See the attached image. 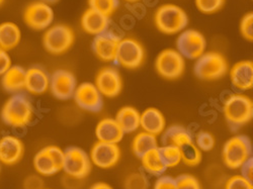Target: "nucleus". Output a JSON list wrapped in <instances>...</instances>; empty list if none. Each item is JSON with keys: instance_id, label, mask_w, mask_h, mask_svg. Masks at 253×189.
<instances>
[{"instance_id": "obj_1", "label": "nucleus", "mask_w": 253, "mask_h": 189, "mask_svg": "<svg viewBox=\"0 0 253 189\" xmlns=\"http://www.w3.org/2000/svg\"><path fill=\"white\" fill-rule=\"evenodd\" d=\"M35 110L30 97L23 93L11 94L0 111L2 122L12 129H25L34 119Z\"/></svg>"}, {"instance_id": "obj_2", "label": "nucleus", "mask_w": 253, "mask_h": 189, "mask_svg": "<svg viewBox=\"0 0 253 189\" xmlns=\"http://www.w3.org/2000/svg\"><path fill=\"white\" fill-rule=\"evenodd\" d=\"M223 113L232 129H239L252 119V100L243 94H232L224 101Z\"/></svg>"}, {"instance_id": "obj_3", "label": "nucleus", "mask_w": 253, "mask_h": 189, "mask_svg": "<svg viewBox=\"0 0 253 189\" xmlns=\"http://www.w3.org/2000/svg\"><path fill=\"white\" fill-rule=\"evenodd\" d=\"M154 23L161 33L174 35L185 29L188 17L181 7L175 4H163L155 12Z\"/></svg>"}, {"instance_id": "obj_4", "label": "nucleus", "mask_w": 253, "mask_h": 189, "mask_svg": "<svg viewBox=\"0 0 253 189\" xmlns=\"http://www.w3.org/2000/svg\"><path fill=\"white\" fill-rule=\"evenodd\" d=\"M252 155L251 141L247 136L238 135L229 139L223 147V162L229 169H239Z\"/></svg>"}, {"instance_id": "obj_5", "label": "nucleus", "mask_w": 253, "mask_h": 189, "mask_svg": "<svg viewBox=\"0 0 253 189\" xmlns=\"http://www.w3.org/2000/svg\"><path fill=\"white\" fill-rule=\"evenodd\" d=\"M75 35L66 25L57 24L49 27L43 36V46L52 55H62L73 46Z\"/></svg>"}, {"instance_id": "obj_6", "label": "nucleus", "mask_w": 253, "mask_h": 189, "mask_svg": "<svg viewBox=\"0 0 253 189\" xmlns=\"http://www.w3.org/2000/svg\"><path fill=\"white\" fill-rule=\"evenodd\" d=\"M194 71L197 77L202 80L214 81L226 75L228 63L220 53L207 52L197 59Z\"/></svg>"}, {"instance_id": "obj_7", "label": "nucleus", "mask_w": 253, "mask_h": 189, "mask_svg": "<svg viewBox=\"0 0 253 189\" xmlns=\"http://www.w3.org/2000/svg\"><path fill=\"white\" fill-rule=\"evenodd\" d=\"M64 151L59 147L50 145L37 152L33 165L36 172L41 176H52L63 170Z\"/></svg>"}, {"instance_id": "obj_8", "label": "nucleus", "mask_w": 253, "mask_h": 189, "mask_svg": "<svg viewBox=\"0 0 253 189\" xmlns=\"http://www.w3.org/2000/svg\"><path fill=\"white\" fill-rule=\"evenodd\" d=\"M55 13L51 5L43 1H34L24 10L23 18L28 28L33 31H46L52 26Z\"/></svg>"}, {"instance_id": "obj_9", "label": "nucleus", "mask_w": 253, "mask_h": 189, "mask_svg": "<svg viewBox=\"0 0 253 189\" xmlns=\"http://www.w3.org/2000/svg\"><path fill=\"white\" fill-rule=\"evenodd\" d=\"M63 170L71 178H85L91 170L90 158L85 151L78 147H70L64 151Z\"/></svg>"}, {"instance_id": "obj_10", "label": "nucleus", "mask_w": 253, "mask_h": 189, "mask_svg": "<svg viewBox=\"0 0 253 189\" xmlns=\"http://www.w3.org/2000/svg\"><path fill=\"white\" fill-rule=\"evenodd\" d=\"M155 69L164 79H178L182 76L185 69L184 58L177 52V50H164L158 55L155 61Z\"/></svg>"}, {"instance_id": "obj_11", "label": "nucleus", "mask_w": 253, "mask_h": 189, "mask_svg": "<svg viewBox=\"0 0 253 189\" xmlns=\"http://www.w3.org/2000/svg\"><path fill=\"white\" fill-rule=\"evenodd\" d=\"M145 59V50L141 43L135 38H121L118 47L116 62L126 69L139 68Z\"/></svg>"}, {"instance_id": "obj_12", "label": "nucleus", "mask_w": 253, "mask_h": 189, "mask_svg": "<svg viewBox=\"0 0 253 189\" xmlns=\"http://www.w3.org/2000/svg\"><path fill=\"white\" fill-rule=\"evenodd\" d=\"M176 48L183 58L197 60L205 53L207 40L199 31L185 30L181 32L176 39Z\"/></svg>"}, {"instance_id": "obj_13", "label": "nucleus", "mask_w": 253, "mask_h": 189, "mask_svg": "<svg viewBox=\"0 0 253 189\" xmlns=\"http://www.w3.org/2000/svg\"><path fill=\"white\" fill-rule=\"evenodd\" d=\"M73 97L77 106L84 111L99 113L103 108L102 95L90 82H84L77 86Z\"/></svg>"}, {"instance_id": "obj_14", "label": "nucleus", "mask_w": 253, "mask_h": 189, "mask_svg": "<svg viewBox=\"0 0 253 189\" xmlns=\"http://www.w3.org/2000/svg\"><path fill=\"white\" fill-rule=\"evenodd\" d=\"M77 87L76 78L73 73L68 70L59 69L50 76V86L54 97L60 100H67L73 97Z\"/></svg>"}, {"instance_id": "obj_15", "label": "nucleus", "mask_w": 253, "mask_h": 189, "mask_svg": "<svg viewBox=\"0 0 253 189\" xmlns=\"http://www.w3.org/2000/svg\"><path fill=\"white\" fill-rule=\"evenodd\" d=\"M90 161L101 169H110L116 166L121 158V149L118 144L97 142L90 151Z\"/></svg>"}, {"instance_id": "obj_16", "label": "nucleus", "mask_w": 253, "mask_h": 189, "mask_svg": "<svg viewBox=\"0 0 253 189\" xmlns=\"http://www.w3.org/2000/svg\"><path fill=\"white\" fill-rule=\"evenodd\" d=\"M94 85L102 96L117 97L123 88L122 77L117 69L104 67L96 74Z\"/></svg>"}, {"instance_id": "obj_17", "label": "nucleus", "mask_w": 253, "mask_h": 189, "mask_svg": "<svg viewBox=\"0 0 253 189\" xmlns=\"http://www.w3.org/2000/svg\"><path fill=\"white\" fill-rule=\"evenodd\" d=\"M25 155V144L18 137L5 135L0 138V164L13 166L22 161Z\"/></svg>"}, {"instance_id": "obj_18", "label": "nucleus", "mask_w": 253, "mask_h": 189, "mask_svg": "<svg viewBox=\"0 0 253 189\" xmlns=\"http://www.w3.org/2000/svg\"><path fill=\"white\" fill-rule=\"evenodd\" d=\"M120 40L118 35L109 31L97 35L92 41L93 53L103 62H116Z\"/></svg>"}, {"instance_id": "obj_19", "label": "nucleus", "mask_w": 253, "mask_h": 189, "mask_svg": "<svg viewBox=\"0 0 253 189\" xmlns=\"http://www.w3.org/2000/svg\"><path fill=\"white\" fill-rule=\"evenodd\" d=\"M50 75L41 66H32L26 70L25 90L33 95L44 94L49 90Z\"/></svg>"}, {"instance_id": "obj_20", "label": "nucleus", "mask_w": 253, "mask_h": 189, "mask_svg": "<svg viewBox=\"0 0 253 189\" xmlns=\"http://www.w3.org/2000/svg\"><path fill=\"white\" fill-rule=\"evenodd\" d=\"M231 83L236 89L246 91L253 86V64L251 61H240L230 70Z\"/></svg>"}, {"instance_id": "obj_21", "label": "nucleus", "mask_w": 253, "mask_h": 189, "mask_svg": "<svg viewBox=\"0 0 253 189\" xmlns=\"http://www.w3.org/2000/svg\"><path fill=\"white\" fill-rule=\"evenodd\" d=\"M0 83L2 89L9 93L15 94L25 90L26 69L19 65H11L1 76Z\"/></svg>"}, {"instance_id": "obj_22", "label": "nucleus", "mask_w": 253, "mask_h": 189, "mask_svg": "<svg viewBox=\"0 0 253 189\" xmlns=\"http://www.w3.org/2000/svg\"><path fill=\"white\" fill-rule=\"evenodd\" d=\"M80 24L82 30L86 34L97 36L108 31L110 26V17L103 15L92 8H88L82 14Z\"/></svg>"}, {"instance_id": "obj_23", "label": "nucleus", "mask_w": 253, "mask_h": 189, "mask_svg": "<svg viewBox=\"0 0 253 189\" xmlns=\"http://www.w3.org/2000/svg\"><path fill=\"white\" fill-rule=\"evenodd\" d=\"M140 127L143 129V132L157 137L164 132L166 120L159 110L149 108L140 114Z\"/></svg>"}, {"instance_id": "obj_24", "label": "nucleus", "mask_w": 253, "mask_h": 189, "mask_svg": "<svg viewBox=\"0 0 253 189\" xmlns=\"http://www.w3.org/2000/svg\"><path fill=\"white\" fill-rule=\"evenodd\" d=\"M124 131L115 118H103L95 128V136L98 142L119 144L124 138Z\"/></svg>"}, {"instance_id": "obj_25", "label": "nucleus", "mask_w": 253, "mask_h": 189, "mask_svg": "<svg viewBox=\"0 0 253 189\" xmlns=\"http://www.w3.org/2000/svg\"><path fill=\"white\" fill-rule=\"evenodd\" d=\"M22 40V31L12 22L0 24V48L9 52L14 50Z\"/></svg>"}, {"instance_id": "obj_26", "label": "nucleus", "mask_w": 253, "mask_h": 189, "mask_svg": "<svg viewBox=\"0 0 253 189\" xmlns=\"http://www.w3.org/2000/svg\"><path fill=\"white\" fill-rule=\"evenodd\" d=\"M140 114L133 107H124L118 112L115 119L125 134H130L140 128Z\"/></svg>"}, {"instance_id": "obj_27", "label": "nucleus", "mask_w": 253, "mask_h": 189, "mask_svg": "<svg viewBox=\"0 0 253 189\" xmlns=\"http://www.w3.org/2000/svg\"><path fill=\"white\" fill-rule=\"evenodd\" d=\"M163 145H173L181 148L182 146L193 143L194 139L192 134L181 125H171L168 128L162 136Z\"/></svg>"}, {"instance_id": "obj_28", "label": "nucleus", "mask_w": 253, "mask_h": 189, "mask_svg": "<svg viewBox=\"0 0 253 189\" xmlns=\"http://www.w3.org/2000/svg\"><path fill=\"white\" fill-rule=\"evenodd\" d=\"M142 166L144 169L155 176H161L167 169L159 152V147L147 152L141 158Z\"/></svg>"}, {"instance_id": "obj_29", "label": "nucleus", "mask_w": 253, "mask_h": 189, "mask_svg": "<svg viewBox=\"0 0 253 189\" xmlns=\"http://www.w3.org/2000/svg\"><path fill=\"white\" fill-rule=\"evenodd\" d=\"M157 144L158 143L156 136H153L146 132H141L133 140L132 150L137 157L141 158L147 152H149L154 148H157Z\"/></svg>"}, {"instance_id": "obj_30", "label": "nucleus", "mask_w": 253, "mask_h": 189, "mask_svg": "<svg viewBox=\"0 0 253 189\" xmlns=\"http://www.w3.org/2000/svg\"><path fill=\"white\" fill-rule=\"evenodd\" d=\"M159 152L166 168L175 167L181 162V152L176 146L163 145L159 148Z\"/></svg>"}, {"instance_id": "obj_31", "label": "nucleus", "mask_w": 253, "mask_h": 189, "mask_svg": "<svg viewBox=\"0 0 253 189\" xmlns=\"http://www.w3.org/2000/svg\"><path fill=\"white\" fill-rule=\"evenodd\" d=\"M181 152V161L187 166H197L202 161V152L195 142L189 143L179 148Z\"/></svg>"}, {"instance_id": "obj_32", "label": "nucleus", "mask_w": 253, "mask_h": 189, "mask_svg": "<svg viewBox=\"0 0 253 189\" xmlns=\"http://www.w3.org/2000/svg\"><path fill=\"white\" fill-rule=\"evenodd\" d=\"M89 8L110 17L119 8L120 0H88Z\"/></svg>"}, {"instance_id": "obj_33", "label": "nucleus", "mask_w": 253, "mask_h": 189, "mask_svg": "<svg viewBox=\"0 0 253 189\" xmlns=\"http://www.w3.org/2000/svg\"><path fill=\"white\" fill-rule=\"evenodd\" d=\"M225 4V0H196V6L199 11L205 14L218 12Z\"/></svg>"}, {"instance_id": "obj_34", "label": "nucleus", "mask_w": 253, "mask_h": 189, "mask_svg": "<svg viewBox=\"0 0 253 189\" xmlns=\"http://www.w3.org/2000/svg\"><path fill=\"white\" fill-rule=\"evenodd\" d=\"M198 148L201 151L209 152L214 148L215 138L208 132H200L196 136V143Z\"/></svg>"}, {"instance_id": "obj_35", "label": "nucleus", "mask_w": 253, "mask_h": 189, "mask_svg": "<svg viewBox=\"0 0 253 189\" xmlns=\"http://www.w3.org/2000/svg\"><path fill=\"white\" fill-rule=\"evenodd\" d=\"M126 189H147L148 188V181L141 173H132L126 177L125 181Z\"/></svg>"}, {"instance_id": "obj_36", "label": "nucleus", "mask_w": 253, "mask_h": 189, "mask_svg": "<svg viewBox=\"0 0 253 189\" xmlns=\"http://www.w3.org/2000/svg\"><path fill=\"white\" fill-rule=\"evenodd\" d=\"M240 33L242 37L249 40H253V13L248 12L246 13L240 22Z\"/></svg>"}, {"instance_id": "obj_37", "label": "nucleus", "mask_w": 253, "mask_h": 189, "mask_svg": "<svg viewBox=\"0 0 253 189\" xmlns=\"http://www.w3.org/2000/svg\"><path fill=\"white\" fill-rule=\"evenodd\" d=\"M176 189H202L199 180L189 174H183L175 179Z\"/></svg>"}, {"instance_id": "obj_38", "label": "nucleus", "mask_w": 253, "mask_h": 189, "mask_svg": "<svg viewBox=\"0 0 253 189\" xmlns=\"http://www.w3.org/2000/svg\"><path fill=\"white\" fill-rule=\"evenodd\" d=\"M225 189H253V185L241 175H235L228 179Z\"/></svg>"}, {"instance_id": "obj_39", "label": "nucleus", "mask_w": 253, "mask_h": 189, "mask_svg": "<svg viewBox=\"0 0 253 189\" xmlns=\"http://www.w3.org/2000/svg\"><path fill=\"white\" fill-rule=\"evenodd\" d=\"M154 189H176L175 179L170 176H160L155 182Z\"/></svg>"}, {"instance_id": "obj_40", "label": "nucleus", "mask_w": 253, "mask_h": 189, "mask_svg": "<svg viewBox=\"0 0 253 189\" xmlns=\"http://www.w3.org/2000/svg\"><path fill=\"white\" fill-rule=\"evenodd\" d=\"M11 65L12 61L9 53L3 50L2 48H0V76H1Z\"/></svg>"}, {"instance_id": "obj_41", "label": "nucleus", "mask_w": 253, "mask_h": 189, "mask_svg": "<svg viewBox=\"0 0 253 189\" xmlns=\"http://www.w3.org/2000/svg\"><path fill=\"white\" fill-rule=\"evenodd\" d=\"M44 182L38 175H30L24 182L25 189H43Z\"/></svg>"}, {"instance_id": "obj_42", "label": "nucleus", "mask_w": 253, "mask_h": 189, "mask_svg": "<svg viewBox=\"0 0 253 189\" xmlns=\"http://www.w3.org/2000/svg\"><path fill=\"white\" fill-rule=\"evenodd\" d=\"M241 176L252 182L253 180V161L252 158H249L243 165L240 167Z\"/></svg>"}, {"instance_id": "obj_43", "label": "nucleus", "mask_w": 253, "mask_h": 189, "mask_svg": "<svg viewBox=\"0 0 253 189\" xmlns=\"http://www.w3.org/2000/svg\"><path fill=\"white\" fill-rule=\"evenodd\" d=\"M90 189H113V187L107 183L98 182V183H95L94 185H92Z\"/></svg>"}, {"instance_id": "obj_44", "label": "nucleus", "mask_w": 253, "mask_h": 189, "mask_svg": "<svg viewBox=\"0 0 253 189\" xmlns=\"http://www.w3.org/2000/svg\"><path fill=\"white\" fill-rule=\"evenodd\" d=\"M41 1H43V2L47 3V4H49V5H52V4L57 3L59 0H41Z\"/></svg>"}, {"instance_id": "obj_45", "label": "nucleus", "mask_w": 253, "mask_h": 189, "mask_svg": "<svg viewBox=\"0 0 253 189\" xmlns=\"http://www.w3.org/2000/svg\"><path fill=\"white\" fill-rule=\"evenodd\" d=\"M125 1H126V2H131V3H134V2H138V1H140V0H125Z\"/></svg>"}, {"instance_id": "obj_46", "label": "nucleus", "mask_w": 253, "mask_h": 189, "mask_svg": "<svg viewBox=\"0 0 253 189\" xmlns=\"http://www.w3.org/2000/svg\"><path fill=\"white\" fill-rule=\"evenodd\" d=\"M5 0H0V6H1L3 3H4Z\"/></svg>"}, {"instance_id": "obj_47", "label": "nucleus", "mask_w": 253, "mask_h": 189, "mask_svg": "<svg viewBox=\"0 0 253 189\" xmlns=\"http://www.w3.org/2000/svg\"><path fill=\"white\" fill-rule=\"evenodd\" d=\"M0 172H1V164H0Z\"/></svg>"}, {"instance_id": "obj_48", "label": "nucleus", "mask_w": 253, "mask_h": 189, "mask_svg": "<svg viewBox=\"0 0 253 189\" xmlns=\"http://www.w3.org/2000/svg\"><path fill=\"white\" fill-rule=\"evenodd\" d=\"M43 189H44V188H43Z\"/></svg>"}]
</instances>
